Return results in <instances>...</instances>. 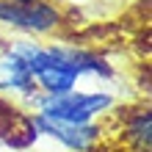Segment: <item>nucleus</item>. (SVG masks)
<instances>
[{"instance_id":"3","label":"nucleus","mask_w":152,"mask_h":152,"mask_svg":"<svg viewBox=\"0 0 152 152\" xmlns=\"http://www.w3.org/2000/svg\"><path fill=\"white\" fill-rule=\"evenodd\" d=\"M36 133H44V136L56 138L58 144H64L66 149L72 152H88L94 147V141L100 138V127L94 122L88 124H66V122H56V119H47L42 113H33L31 116Z\"/></svg>"},{"instance_id":"2","label":"nucleus","mask_w":152,"mask_h":152,"mask_svg":"<svg viewBox=\"0 0 152 152\" xmlns=\"http://www.w3.org/2000/svg\"><path fill=\"white\" fill-rule=\"evenodd\" d=\"M0 25L39 39L61 25V11L47 0H0Z\"/></svg>"},{"instance_id":"1","label":"nucleus","mask_w":152,"mask_h":152,"mask_svg":"<svg viewBox=\"0 0 152 152\" xmlns=\"http://www.w3.org/2000/svg\"><path fill=\"white\" fill-rule=\"evenodd\" d=\"M28 102L36 108V113L47 116L56 122H66V124H88L94 122L100 113L113 108V94L108 91H66L58 97H47V94H31Z\"/></svg>"},{"instance_id":"4","label":"nucleus","mask_w":152,"mask_h":152,"mask_svg":"<svg viewBox=\"0 0 152 152\" xmlns=\"http://www.w3.org/2000/svg\"><path fill=\"white\" fill-rule=\"evenodd\" d=\"M0 94H22L25 100L36 94V83L28 64L20 56H14L6 44L0 50Z\"/></svg>"},{"instance_id":"5","label":"nucleus","mask_w":152,"mask_h":152,"mask_svg":"<svg viewBox=\"0 0 152 152\" xmlns=\"http://www.w3.org/2000/svg\"><path fill=\"white\" fill-rule=\"evenodd\" d=\"M149 127H152V116H149V111L136 113V119L130 122V136L136 138V144L144 149V152L149 149Z\"/></svg>"}]
</instances>
